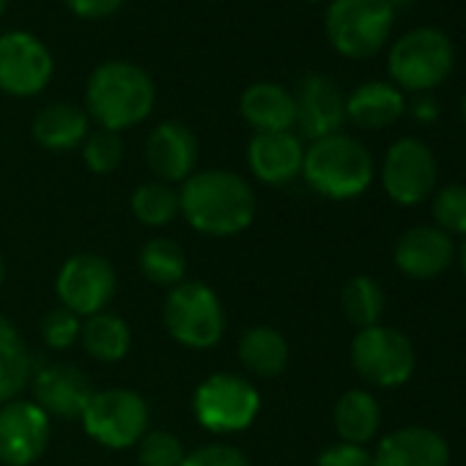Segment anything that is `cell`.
I'll return each instance as SVG.
<instances>
[{
  "label": "cell",
  "instance_id": "60d3db41",
  "mask_svg": "<svg viewBox=\"0 0 466 466\" xmlns=\"http://www.w3.org/2000/svg\"><path fill=\"white\" fill-rule=\"evenodd\" d=\"M461 116H463V124H466V94H463V99H461Z\"/></svg>",
  "mask_w": 466,
  "mask_h": 466
},
{
  "label": "cell",
  "instance_id": "7402d4cb",
  "mask_svg": "<svg viewBox=\"0 0 466 466\" xmlns=\"http://www.w3.org/2000/svg\"><path fill=\"white\" fill-rule=\"evenodd\" d=\"M88 113L77 105L53 102L42 107L31 124L34 140L47 151H72L88 137Z\"/></svg>",
  "mask_w": 466,
  "mask_h": 466
},
{
  "label": "cell",
  "instance_id": "2e32d148",
  "mask_svg": "<svg viewBox=\"0 0 466 466\" xmlns=\"http://www.w3.org/2000/svg\"><path fill=\"white\" fill-rule=\"evenodd\" d=\"M34 403H39L47 417L80 420L91 395L96 392L88 376L77 365L53 362L31 376Z\"/></svg>",
  "mask_w": 466,
  "mask_h": 466
},
{
  "label": "cell",
  "instance_id": "4dcf8cb0",
  "mask_svg": "<svg viewBox=\"0 0 466 466\" xmlns=\"http://www.w3.org/2000/svg\"><path fill=\"white\" fill-rule=\"evenodd\" d=\"M80 148H83L86 167L96 176H107V173L118 170V165L124 159V140L118 132H107V129L88 132V137L83 140Z\"/></svg>",
  "mask_w": 466,
  "mask_h": 466
},
{
  "label": "cell",
  "instance_id": "603a6c76",
  "mask_svg": "<svg viewBox=\"0 0 466 466\" xmlns=\"http://www.w3.org/2000/svg\"><path fill=\"white\" fill-rule=\"evenodd\" d=\"M237 354L245 370L256 379H278L289 368V360H291V349L283 332L267 324L250 327L239 338Z\"/></svg>",
  "mask_w": 466,
  "mask_h": 466
},
{
  "label": "cell",
  "instance_id": "f1b7e54d",
  "mask_svg": "<svg viewBox=\"0 0 466 466\" xmlns=\"http://www.w3.org/2000/svg\"><path fill=\"white\" fill-rule=\"evenodd\" d=\"M340 305H343L346 319L357 329L376 327L381 321V313H384V291H381V286L373 278L357 275V278H351L343 286Z\"/></svg>",
  "mask_w": 466,
  "mask_h": 466
},
{
  "label": "cell",
  "instance_id": "44dd1931",
  "mask_svg": "<svg viewBox=\"0 0 466 466\" xmlns=\"http://www.w3.org/2000/svg\"><path fill=\"white\" fill-rule=\"evenodd\" d=\"M406 113L403 91L392 83H362L346 96V118L360 129H387Z\"/></svg>",
  "mask_w": 466,
  "mask_h": 466
},
{
  "label": "cell",
  "instance_id": "e0dca14e",
  "mask_svg": "<svg viewBox=\"0 0 466 466\" xmlns=\"http://www.w3.org/2000/svg\"><path fill=\"white\" fill-rule=\"evenodd\" d=\"M198 137L178 121H162L146 140V165L165 184H184L198 165Z\"/></svg>",
  "mask_w": 466,
  "mask_h": 466
},
{
  "label": "cell",
  "instance_id": "d590c367",
  "mask_svg": "<svg viewBox=\"0 0 466 466\" xmlns=\"http://www.w3.org/2000/svg\"><path fill=\"white\" fill-rule=\"evenodd\" d=\"M64 4L83 20H105L124 6V0H64Z\"/></svg>",
  "mask_w": 466,
  "mask_h": 466
},
{
  "label": "cell",
  "instance_id": "8992f818",
  "mask_svg": "<svg viewBox=\"0 0 466 466\" xmlns=\"http://www.w3.org/2000/svg\"><path fill=\"white\" fill-rule=\"evenodd\" d=\"M261 411V392L237 373H211L195 387L192 414L208 433L230 436L248 431Z\"/></svg>",
  "mask_w": 466,
  "mask_h": 466
},
{
  "label": "cell",
  "instance_id": "d6986e66",
  "mask_svg": "<svg viewBox=\"0 0 466 466\" xmlns=\"http://www.w3.org/2000/svg\"><path fill=\"white\" fill-rule=\"evenodd\" d=\"M373 466H450V444L431 428L406 425L379 441Z\"/></svg>",
  "mask_w": 466,
  "mask_h": 466
},
{
  "label": "cell",
  "instance_id": "4316f807",
  "mask_svg": "<svg viewBox=\"0 0 466 466\" xmlns=\"http://www.w3.org/2000/svg\"><path fill=\"white\" fill-rule=\"evenodd\" d=\"M137 264H140L143 278L162 289H173V286L184 283V275H187V256L167 237L148 239L137 256Z\"/></svg>",
  "mask_w": 466,
  "mask_h": 466
},
{
  "label": "cell",
  "instance_id": "b9f144b4",
  "mask_svg": "<svg viewBox=\"0 0 466 466\" xmlns=\"http://www.w3.org/2000/svg\"><path fill=\"white\" fill-rule=\"evenodd\" d=\"M9 9V0H0V15H4Z\"/></svg>",
  "mask_w": 466,
  "mask_h": 466
},
{
  "label": "cell",
  "instance_id": "d4e9b609",
  "mask_svg": "<svg viewBox=\"0 0 466 466\" xmlns=\"http://www.w3.org/2000/svg\"><path fill=\"white\" fill-rule=\"evenodd\" d=\"M80 340L96 362H121L132 349V329L121 316L102 310L83 319Z\"/></svg>",
  "mask_w": 466,
  "mask_h": 466
},
{
  "label": "cell",
  "instance_id": "7c38bea8",
  "mask_svg": "<svg viewBox=\"0 0 466 466\" xmlns=\"http://www.w3.org/2000/svg\"><path fill=\"white\" fill-rule=\"evenodd\" d=\"M53 77V53L28 31L0 34V91L9 96H36Z\"/></svg>",
  "mask_w": 466,
  "mask_h": 466
},
{
  "label": "cell",
  "instance_id": "8d00e7d4",
  "mask_svg": "<svg viewBox=\"0 0 466 466\" xmlns=\"http://www.w3.org/2000/svg\"><path fill=\"white\" fill-rule=\"evenodd\" d=\"M411 116L420 121V124H433L439 118V105L433 96L428 94H417V99L411 102Z\"/></svg>",
  "mask_w": 466,
  "mask_h": 466
},
{
  "label": "cell",
  "instance_id": "5b68a950",
  "mask_svg": "<svg viewBox=\"0 0 466 466\" xmlns=\"http://www.w3.org/2000/svg\"><path fill=\"white\" fill-rule=\"evenodd\" d=\"M395 25V6L387 0H332L324 28L329 45L351 61L376 56Z\"/></svg>",
  "mask_w": 466,
  "mask_h": 466
},
{
  "label": "cell",
  "instance_id": "ab89813d",
  "mask_svg": "<svg viewBox=\"0 0 466 466\" xmlns=\"http://www.w3.org/2000/svg\"><path fill=\"white\" fill-rule=\"evenodd\" d=\"M387 4H392V6H409V4H414V0H387Z\"/></svg>",
  "mask_w": 466,
  "mask_h": 466
},
{
  "label": "cell",
  "instance_id": "8fae6325",
  "mask_svg": "<svg viewBox=\"0 0 466 466\" xmlns=\"http://www.w3.org/2000/svg\"><path fill=\"white\" fill-rule=\"evenodd\" d=\"M439 167L433 151L417 137H400L390 146L381 165V187L398 206H417L436 189Z\"/></svg>",
  "mask_w": 466,
  "mask_h": 466
},
{
  "label": "cell",
  "instance_id": "1f68e13d",
  "mask_svg": "<svg viewBox=\"0 0 466 466\" xmlns=\"http://www.w3.org/2000/svg\"><path fill=\"white\" fill-rule=\"evenodd\" d=\"M184 444L170 431H146L137 441V463L140 466H181Z\"/></svg>",
  "mask_w": 466,
  "mask_h": 466
},
{
  "label": "cell",
  "instance_id": "e575fe53",
  "mask_svg": "<svg viewBox=\"0 0 466 466\" xmlns=\"http://www.w3.org/2000/svg\"><path fill=\"white\" fill-rule=\"evenodd\" d=\"M316 466H373V452H368V447L340 441L327 447L316 458Z\"/></svg>",
  "mask_w": 466,
  "mask_h": 466
},
{
  "label": "cell",
  "instance_id": "d6a6232c",
  "mask_svg": "<svg viewBox=\"0 0 466 466\" xmlns=\"http://www.w3.org/2000/svg\"><path fill=\"white\" fill-rule=\"evenodd\" d=\"M80 329H83V319L66 308H56L42 319V338L56 351L75 346L80 340Z\"/></svg>",
  "mask_w": 466,
  "mask_h": 466
},
{
  "label": "cell",
  "instance_id": "ba28073f",
  "mask_svg": "<svg viewBox=\"0 0 466 466\" xmlns=\"http://www.w3.org/2000/svg\"><path fill=\"white\" fill-rule=\"evenodd\" d=\"M148 403L140 392L127 387L99 390L91 395L80 422L83 431L107 450H129L148 431Z\"/></svg>",
  "mask_w": 466,
  "mask_h": 466
},
{
  "label": "cell",
  "instance_id": "52a82bcc",
  "mask_svg": "<svg viewBox=\"0 0 466 466\" xmlns=\"http://www.w3.org/2000/svg\"><path fill=\"white\" fill-rule=\"evenodd\" d=\"M167 335L184 349H214L225 335V308L206 283H178L162 305Z\"/></svg>",
  "mask_w": 466,
  "mask_h": 466
},
{
  "label": "cell",
  "instance_id": "277c9868",
  "mask_svg": "<svg viewBox=\"0 0 466 466\" xmlns=\"http://www.w3.org/2000/svg\"><path fill=\"white\" fill-rule=\"evenodd\" d=\"M455 66V50L444 31L414 28L403 34L387 56L392 86L411 94H428L441 86Z\"/></svg>",
  "mask_w": 466,
  "mask_h": 466
},
{
  "label": "cell",
  "instance_id": "ac0fdd59",
  "mask_svg": "<svg viewBox=\"0 0 466 466\" xmlns=\"http://www.w3.org/2000/svg\"><path fill=\"white\" fill-rule=\"evenodd\" d=\"M305 146L294 132H261L253 135L248 146V165L250 173L272 187L289 184L302 176Z\"/></svg>",
  "mask_w": 466,
  "mask_h": 466
},
{
  "label": "cell",
  "instance_id": "3957f363",
  "mask_svg": "<svg viewBox=\"0 0 466 466\" xmlns=\"http://www.w3.org/2000/svg\"><path fill=\"white\" fill-rule=\"evenodd\" d=\"M302 176L319 195L332 200H349L370 187L373 157L357 137L338 132L313 140L310 148H305Z\"/></svg>",
  "mask_w": 466,
  "mask_h": 466
},
{
  "label": "cell",
  "instance_id": "6da1fadb",
  "mask_svg": "<svg viewBox=\"0 0 466 466\" xmlns=\"http://www.w3.org/2000/svg\"><path fill=\"white\" fill-rule=\"evenodd\" d=\"M181 217L203 237L225 239L256 219V192L233 170H195L178 189Z\"/></svg>",
  "mask_w": 466,
  "mask_h": 466
},
{
  "label": "cell",
  "instance_id": "5bb4252c",
  "mask_svg": "<svg viewBox=\"0 0 466 466\" xmlns=\"http://www.w3.org/2000/svg\"><path fill=\"white\" fill-rule=\"evenodd\" d=\"M297 124L299 132L310 140L338 135L346 121V96L340 88L319 72H310L299 80L294 91Z\"/></svg>",
  "mask_w": 466,
  "mask_h": 466
},
{
  "label": "cell",
  "instance_id": "ffe728a7",
  "mask_svg": "<svg viewBox=\"0 0 466 466\" xmlns=\"http://www.w3.org/2000/svg\"><path fill=\"white\" fill-rule=\"evenodd\" d=\"M239 113L256 129V135L291 132V127L297 124L294 94L289 88H283L278 83H267V80L245 88V94L239 99Z\"/></svg>",
  "mask_w": 466,
  "mask_h": 466
},
{
  "label": "cell",
  "instance_id": "9a60e30c",
  "mask_svg": "<svg viewBox=\"0 0 466 466\" xmlns=\"http://www.w3.org/2000/svg\"><path fill=\"white\" fill-rule=\"evenodd\" d=\"M455 258V245L452 237L436 225H414L403 230L395 248H392V261L400 275L411 280H433L441 272L450 269Z\"/></svg>",
  "mask_w": 466,
  "mask_h": 466
},
{
  "label": "cell",
  "instance_id": "f35d334b",
  "mask_svg": "<svg viewBox=\"0 0 466 466\" xmlns=\"http://www.w3.org/2000/svg\"><path fill=\"white\" fill-rule=\"evenodd\" d=\"M461 269H463V275H466V242L461 245Z\"/></svg>",
  "mask_w": 466,
  "mask_h": 466
},
{
  "label": "cell",
  "instance_id": "f546056e",
  "mask_svg": "<svg viewBox=\"0 0 466 466\" xmlns=\"http://www.w3.org/2000/svg\"><path fill=\"white\" fill-rule=\"evenodd\" d=\"M433 222L447 237H466V184H444L431 200Z\"/></svg>",
  "mask_w": 466,
  "mask_h": 466
},
{
  "label": "cell",
  "instance_id": "cb8c5ba5",
  "mask_svg": "<svg viewBox=\"0 0 466 466\" xmlns=\"http://www.w3.org/2000/svg\"><path fill=\"white\" fill-rule=\"evenodd\" d=\"M332 422L346 444L365 447L376 439L381 425V406L368 390H349L338 398L332 409Z\"/></svg>",
  "mask_w": 466,
  "mask_h": 466
},
{
  "label": "cell",
  "instance_id": "7a4b0ae2",
  "mask_svg": "<svg viewBox=\"0 0 466 466\" xmlns=\"http://www.w3.org/2000/svg\"><path fill=\"white\" fill-rule=\"evenodd\" d=\"M157 102L151 75L129 61H107L94 69L86 86V113L107 132L143 124Z\"/></svg>",
  "mask_w": 466,
  "mask_h": 466
},
{
  "label": "cell",
  "instance_id": "836d02e7",
  "mask_svg": "<svg viewBox=\"0 0 466 466\" xmlns=\"http://www.w3.org/2000/svg\"><path fill=\"white\" fill-rule=\"evenodd\" d=\"M181 466H250V458L233 444L211 441L184 455Z\"/></svg>",
  "mask_w": 466,
  "mask_h": 466
},
{
  "label": "cell",
  "instance_id": "9c48e42d",
  "mask_svg": "<svg viewBox=\"0 0 466 466\" xmlns=\"http://www.w3.org/2000/svg\"><path fill=\"white\" fill-rule=\"evenodd\" d=\"M351 365L373 387H400L411 379L417 354L411 340L395 327H365L351 340Z\"/></svg>",
  "mask_w": 466,
  "mask_h": 466
},
{
  "label": "cell",
  "instance_id": "30bf717a",
  "mask_svg": "<svg viewBox=\"0 0 466 466\" xmlns=\"http://www.w3.org/2000/svg\"><path fill=\"white\" fill-rule=\"evenodd\" d=\"M116 269L105 256L77 253L66 258L56 275V294L61 308L72 310L80 319L107 310L116 297Z\"/></svg>",
  "mask_w": 466,
  "mask_h": 466
},
{
  "label": "cell",
  "instance_id": "74e56055",
  "mask_svg": "<svg viewBox=\"0 0 466 466\" xmlns=\"http://www.w3.org/2000/svg\"><path fill=\"white\" fill-rule=\"evenodd\" d=\"M4 280H6V258L0 253V289H4Z\"/></svg>",
  "mask_w": 466,
  "mask_h": 466
},
{
  "label": "cell",
  "instance_id": "4fadbf2b",
  "mask_svg": "<svg viewBox=\"0 0 466 466\" xmlns=\"http://www.w3.org/2000/svg\"><path fill=\"white\" fill-rule=\"evenodd\" d=\"M50 444V417L34 403L15 398L0 406V463L31 466Z\"/></svg>",
  "mask_w": 466,
  "mask_h": 466
},
{
  "label": "cell",
  "instance_id": "484cf974",
  "mask_svg": "<svg viewBox=\"0 0 466 466\" xmlns=\"http://www.w3.org/2000/svg\"><path fill=\"white\" fill-rule=\"evenodd\" d=\"M31 354L17 327L0 316V406L20 398L31 384Z\"/></svg>",
  "mask_w": 466,
  "mask_h": 466
},
{
  "label": "cell",
  "instance_id": "83f0119b",
  "mask_svg": "<svg viewBox=\"0 0 466 466\" xmlns=\"http://www.w3.org/2000/svg\"><path fill=\"white\" fill-rule=\"evenodd\" d=\"M129 206H132L135 219L143 222L146 228H165L181 214L178 189L159 178H151V181H143L140 187H135Z\"/></svg>",
  "mask_w": 466,
  "mask_h": 466
}]
</instances>
